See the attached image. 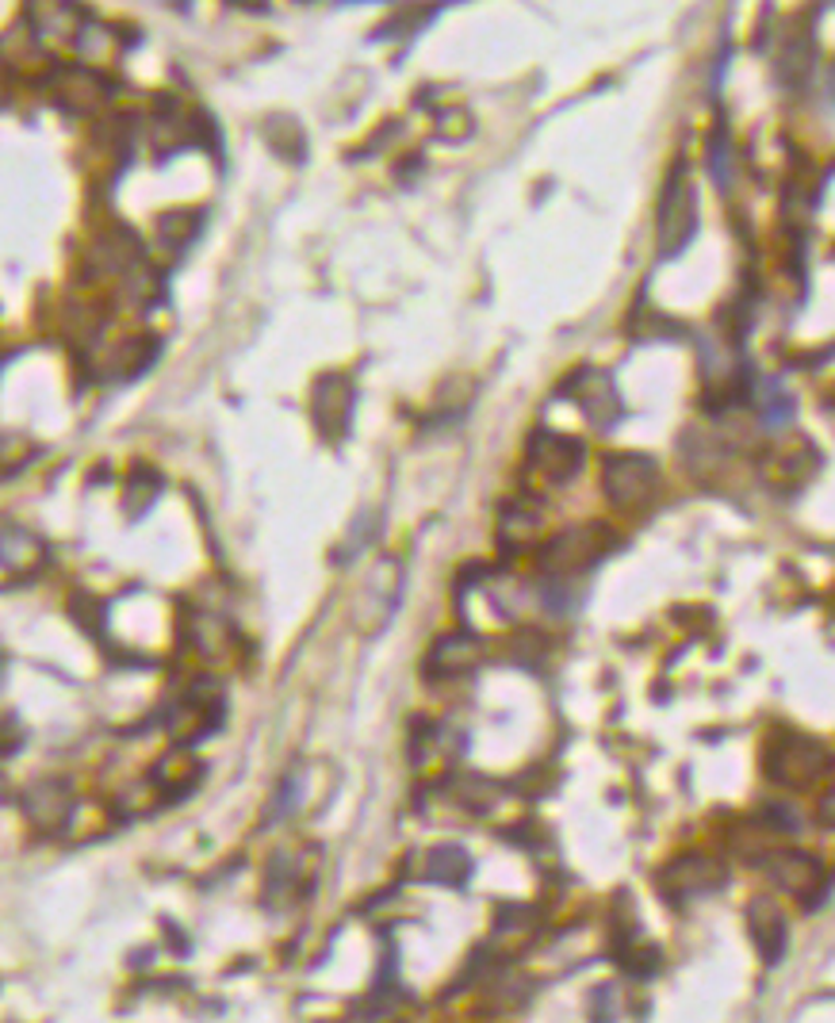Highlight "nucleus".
Wrapping results in <instances>:
<instances>
[{
    "instance_id": "1a4fd4ad",
    "label": "nucleus",
    "mask_w": 835,
    "mask_h": 1023,
    "mask_svg": "<svg viewBox=\"0 0 835 1023\" xmlns=\"http://www.w3.org/2000/svg\"><path fill=\"white\" fill-rule=\"evenodd\" d=\"M748 931H751V943L759 947V954H763L766 962H778L782 954H786V943H789L786 916L778 913V905H774L771 897H755L748 905Z\"/></svg>"
},
{
    "instance_id": "f03ea898",
    "label": "nucleus",
    "mask_w": 835,
    "mask_h": 1023,
    "mask_svg": "<svg viewBox=\"0 0 835 1023\" xmlns=\"http://www.w3.org/2000/svg\"><path fill=\"white\" fill-rule=\"evenodd\" d=\"M697 230V192L687 177V165H675L667 188L659 195V215H656V242L664 258H675L690 246Z\"/></svg>"
},
{
    "instance_id": "f257e3e1",
    "label": "nucleus",
    "mask_w": 835,
    "mask_h": 1023,
    "mask_svg": "<svg viewBox=\"0 0 835 1023\" xmlns=\"http://www.w3.org/2000/svg\"><path fill=\"white\" fill-rule=\"evenodd\" d=\"M827 751L824 744L809 740V736L782 733L766 744V778L778 782L786 789H809L827 774Z\"/></svg>"
},
{
    "instance_id": "39448f33",
    "label": "nucleus",
    "mask_w": 835,
    "mask_h": 1023,
    "mask_svg": "<svg viewBox=\"0 0 835 1023\" xmlns=\"http://www.w3.org/2000/svg\"><path fill=\"white\" fill-rule=\"evenodd\" d=\"M311 418L326 441H342L353 418V383L345 376H322L311 391Z\"/></svg>"
},
{
    "instance_id": "423d86ee",
    "label": "nucleus",
    "mask_w": 835,
    "mask_h": 1023,
    "mask_svg": "<svg viewBox=\"0 0 835 1023\" xmlns=\"http://www.w3.org/2000/svg\"><path fill=\"white\" fill-rule=\"evenodd\" d=\"M398 579H403V571H398L395 560H380V568L368 575L365 591H360L357 598V621L360 629H368V633H375V629H383V621L395 614V602H398Z\"/></svg>"
},
{
    "instance_id": "dca6fc26",
    "label": "nucleus",
    "mask_w": 835,
    "mask_h": 1023,
    "mask_svg": "<svg viewBox=\"0 0 835 1023\" xmlns=\"http://www.w3.org/2000/svg\"><path fill=\"white\" fill-rule=\"evenodd\" d=\"M540 525V514L533 507H525V502H517V507L506 510V518H502V540H525L529 533H537Z\"/></svg>"
},
{
    "instance_id": "7ed1b4c3",
    "label": "nucleus",
    "mask_w": 835,
    "mask_h": 1023,
    "mask_svg": "<svg viewBox=\"0 0 835 1023\" xmlns=\"http://www.w3.org/2000/svg\"><path fill=\"white\" fill-rule=\"evenodd\" d=\"M613 545V533L606 525H571V530L556 533L545 548H540V571L548 575L563 579V575H578L591 563H598L601 556L609 552Z\"/></svg>"
},
{
    "instance_id": "9d476101",
    "label": "nucleus",
    "mask_w": 835,
    "mask_h": 1023,
    "mask_svg": "<svg viewBox=\"0 0 835 1023\" xmlns=\"http://www.w3.org/2000/svg\"><path fill=\"white\" fill-rule=\"evenodd\" d=\"M720 882H725V870L705 855H687L664 870V885L679 897H702V893L717 890Z\"/></svg>"
},
{
    "instance_id": "20e7f679",
    "label": "nucleus",
    "mask_w": 835,
    "mask_h": 1023,
    "mask_svg": "<svg viewBox=\"0 0 835 1023\" xmlns=\"http://www.w3.org/2000/svg\"><path fill=\"white\" fill-rule=\"evenodd\" d=\"M601 487H606L609 502H617L621 510H636L656 491V464L648 456H609Z\"/></svg>"
},
{
    "instance_id": "ddd939ff",
    "label": "nucleus",
    "mask_w": 835,
    "mask_h": 1023,
    "mask_svg": "<svg viewBox=\"0 0 835 1023\" xmlns=\"http://www.w3.org/2000/svg\"><path fill=\"white\" fill-rule=\"evenodd\" d=\"M27 812H32L35 821L43 824V829H62L65 821H70L73 812V797L65 794L58 782H43V786H35L32 794H27Z\"/></svg>"
},
{
    "instance_id": "0eeeda50",
    "label": "nucleus",
    "mask_w": 835,
    "mask_h": 1023,
    "mask_svg": "<svg viewBox=\"0 0 835 1023\" xmlns=\"http://www.w3.org/2000/svg\"><path fill=\"white\" fill-rule=\"evenodd\" d=\"M529 461L545 472L552 484H568L578 468H583V445L575 438H563V433H533L529 441Z\"/></svg>"
},
{
    "instance_id": "f8f14e48",
    "label": "nucleus",
    "mask_w": 835,
    "mask_h": 1023,
    "mask_svg": "<svg viewBox=\"0 0 835 1023\" xmlns=\"http://www.w3.org/2000/svg\"><path fill=\"white\" fill-rule=\"evenodd\" d=\"M766 875H771V882L778 885V890L804 893V890H816L820 885V863L809 859V855L786 852V855H774L771 867H766Z\"/></svg>"
},
{
    "instance_id": "f3484780",
    "label": "nucleus",
    "mask_w": 835,
    "mask_h": 1023,
    "mask_svg": "<svg viewBox=\"0 0 835 1023\" xmlns=\"http://www.w3.org/2000/svg\"><path fill=\"white\" fill-rule=\"evenodd\" d=\"M820 821L832 824V829H835V789L824 797V801H820Z\"/></svg>"
},
{
    "instance_id": "2eb2a0df",
    "label": "nucleus",
    "mask_w": 835,
    "mask_h": 1023,
    "mask_svg": "<svg viewBox=\"0 0 835 1023\" xmlns=\"http://www.w3.org/2000/svg\"><path fill=\"white\" fill-rule=\"evenodd\" d=\"M154 782L169 797H184L188 789L200 782V763H192L188 756H169V759H162V763H157Z\"/></svg>"
},
{
    "instance_id": "9b49d317",
    "label": "nucleus",
    "mask_w": 835,
    "mask_h": 1023,
    "mask_svg": "<svg viewBox=\"0 0 835 1023\" xmlns=\"http://www.w3.org/2000/svg\"><path fill=\"white\" fill-rule=\"evenodd\" d=\"M484 659V644L476 637H441L433 644V652L426 656V671L433 679H456V675H468L472 667Z\"/></svg>"
},
{
    "instance_id": "4468645a",
    "label": "nucleus",
    "mask_w": 835,
    "mask_h": 1023,
    "mask_svg": "<svg viewBox=\"0 0 835 1023\" xmlns=\"http://www.w3.org/2000/svg\"><path fill=\"white\" fill-rule=\"evenodd\" d=\"M472 875V859L464 847L456 844H441L433 847L430 855H426V878L430 882H441V885H464Z\"/></svg>"
},
{
    "instance_id": "6e6552de",
    "label": "nucleus",
    "mask_w": 835,
    "mask_h": 1023,
    "mask_svg": "<svg viewBox=\"0 0 835 1023\" xmlns=\"http://www.w3.org/2000/svg\"><path fill=\"white\" fill-rule=\"evenodd\" d=\"M575 388V403L583 406V415L591 418L598 430H609V426L621 418V399L613 391V380L606 372H578L571 380Z\"/></svg>"
}]
</instances>
